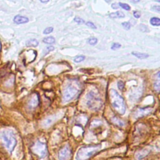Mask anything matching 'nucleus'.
<instances>
[{
  "mask_svg": "<svg viewBox=\"0 0 160 160\" xmlns=\"http://www.w3.org/2000/svg\"><path fill=\"white\" fill-rule=\"evenodd\" d=\"M150 151H151L150 148H144L136 153V157L138 160H141L143 158H144L145 156H147L150 153Z\"/></svg>",
  "mask_w": 160,
  "mask_h": 160,
  "instance_id": "9d476101",
  "label": "nucleus"
},
{
  "mask_svg": "<svg viewBox=\"0 0 160 160\" xmlns=\"http://www.w3.org/2000/svg\"><path fill=\"white\" fill-rule=\"evenodd\" d=\"M122 26L126 30H129V29L131 28V24L129 22H124L122 23Z\"/></svg>",
  "mask_w": 160,
  "mask_h": 160,
  "instance_id": "4be33fe9",
  "label": "nucleus"
},
{
  "mask_svg": "<svg viewBox=\"0 0 160 160\" xmlns=\"http://www.w3.org/2000/svg\"><path fill=\"white\" fill-rule=\"evenodd\" d=\"M102 124V121L101 120H94L90 125V126L91 128H96L97 127H99Z\"/></svg>",
  "mask_w": 160,
  "mask_h": 160,
  "instance_id": "f3484780",
  "label": "nucleus"
},
{
  "mask_svg": "<svg viewBox=\"0 0 160 160\" xmlns=\"http://www.w3.org/2000/svg\"><path fill=\"white\" fill-rule=\"evenodd\" d=\"M86 25L88 26H89V27H90L91 28H93V29H96V28L95 25L93 23H91V22H88V23H86Z\"/></svg>",
  "mask_w": 160,
  "mask_h": 160,
  "instance_id": "c85d7f7f",
  "label": "nucleus"
},
{
  "mask_svg": "<svg viewBox=\"0 0 160 160\" xmlns=\"http://www.w3.org/2000/svg\"><path fill=\"white\" fill-rule=\"evenodd\" d=\"M71 154V150L68 145H65L58 152V158L60 160H68Z\"/></svg>",
  "mask_w": 160,
  "mask_h": 160,
  "instance_id": "0eeeda50",
  "label": "nucleus"
},
{
  "mask_svg": "<svg viewBox=\"0 0 160 160\" xmlns=\"http://www.w3.org/2000/svg\"><path fill=\"white\" fill-rule=\"evenodd\" d=\"M54 47H48L47 48V50H48V52L47 53H49L50 51H53V50H54Z\"/></svg>",
  "mask_w": 160,
  "mask_h": 160,
  "instance_id": "7c9ffc66",
  "label": "nucleus"
},
{
  "mask_svg": "<svg viewBox=\"0 0 160 160\" xmlns=\"http://www.w3.org/2000/svg\"><path fill=\"white\" fill-rule=\"evenodd\" d=\"M101 148V144L89 145L81 147L76 153V160H88Z\"/></svg>",
  "mask_w": 160,
  "mask_h": 160,
  "instance_id": "7ed1b4c3",
  "label": "nucleus"
},
{
  "mask_svg": "<svg viewBox=\"0 0 160 160\" xmlns=\"http://www.w3.org/2000/svg\"><path fill=\"white\" fill-rule=\"evenodd\" d=\"M0 140L11 153L14 151L17 144L15 135L10 129H2L0 131Z\"/></svg>",
  "mask_w": 160,
  "mask_h": 160,
  "instance_id": "f257e3e1",
  "label": "nucleus"
},
{
  "mask_svg": "<svg viewBox=\"0 0 160 160\" xmlns=\"http://www.w3.org/2000/svg\"><path fill=\"white\" fill-rule=\"evenodd\" d=\"M97 41H98V40L95 38H91L88 40V43H90L91 45H95V44H96V43H97Z\"/></svg>",
  "mask_w": 160,
  "mask_h": 160,
  "instance_id": "5701e85b",
  "label": "nucleus"
},
{
  "mask_svg": "<svg viewBox=\"0 0 160 160\" xmlns=\"http://www.w3.org/2000/svg\"><path fill=\"white\" fill-rule=\"evenodd\" d=\"M39 103V99L38 95L37 94H33L28 101V108L30 109H34L38 106Z\"/></svg>",
  "mask_w": 160,
  "mask_h": 160,
  "instance_id": "1a4fd4ad",
  "label": "nucleus"
},
{
  "mask_svg": "<svg viewBox=\"0 0 160 160\" xmlns=\"http://www.w3.org/2000/svg\"><path fill=\"white\" fill-rule=\"evenodd\" d=\"M159 81H160L159 72H158L157 80H156L154 83V89L158 93L159 92V90H160V82H159Z\"/></svg>",
  "mask_w": 160,
  "mask_h": 160,
  "instance_id": "4468645a",
  "label": "nucleus"
},
{
  "mask_svg": "<svg viewBox=\"0 0 160 160\" xmlns=\"http://www.w3.org/2000/svg\"><path fill=\"white\" fill-rule=\"evenodd\" d=\"M85 59V56L83 55H80V56H76L75 59H74V61L76 63H80L83 61Z\"/></svg>",
  "mask_w": 160,
  "mask_h": 160,
  "instance_id": "aec40b11",
  "label": "nucleus"
},
{
  "mask_svg": "<svg viewBox=\"0 0 160 160\" xmlns=\"http://www.w3.org/2000/svg\"><path fill=\"white\" fill-rule=\"evenodd\" d=\"M153 8H154V9H155V8H156V11L157 12H158V13H159V12H160V8H159V6H154V7H153Z\"/></svg>",
  "mask_w": 160,
  "mask_h": 160,
  "instance_id": "473e14b6",
  "label": "nucleus"
},
{
  "mask_svg": "<svg viewBox=\"0 0 160 160\" xmlns=\"http://www.w3.org/2000/svg\"><path fill=\"white\" fill-rule=\"evenodd\" d=\"M130 1L131 2H133V3H138V2H140V0H130Z\"/></svg>",
  "mask_w": 160,
  "mask_h": 160,
  "instance_id": "72a5a7b5",
  "label": "nucleus"
},
{
  "mask_svg": "<svg viewBox=\"0 0 160 160\" xmlns=\"http://www.w3.org/2000/svg\"><path fill=\"white\" fill-rule=\"evenodd\" d=\"M110 99L111 106L114 110L120 114L123 115L126 112V105L123 98L116 91L111 89L110 90Z\"/></svg>",
  "mask_w": 160,
  "mask_h": 160,
  "instance_id": "f03ea898",
  "label": "nucleus"
},
{
  "mask_svg": "<svg viewBox=\"0 0 160 160\" xmlns=\"http://www.w3.org/2000/svg\"><path fill=\"white\" fill-rule=\"evenodd\" d=\"M52 122V120L51 119H47L45 121V125H46L45 126H47V125H49L50 124H51Z\"/></svg>",
  "mask_w": 160,
  "mask_h": 160,
  "instance_id": "c756f323",
  "label": "nucleus"
},
{
  "mask_svg": "<svg viewBox=\"0 0 160 160\" xmlns=\"http://www.w3.org/2000/svg\"><path fill=\"white\" fill-rule=\"evenodd\" d=\"M50 1V0H40V2L42 3H47Z\"/></svg>",
  "mask_w": 160,
  "mask_h": 160,
  "instance_id": "f704fd0d",
  "label": "nucleus"
},
{
  "mask_svg": "<svg viewBox=\"0 0 160 160\" xmlns=\"http://www.w3.org/2000/svg\"><path fill=\"white\" fill-rule=\"evenodd\" d=\"M75 21H76V23H79V24H80V23L81 24V23H84V20H83V19L79 18V17H76V18H75Z\"/></svg>",
  "mask_w": 160,
  "mask_h": 160,
  "instance_id": "bb28decb",
  "label": "nucleus"
},
{
  "mask_svg": "<svg viewBox=\"0 0 160 160\" xmlns=\"http://www.w3.org/2000/svg\"><path fill=\"white\" fill-rule=\"evenodd\" d=\"M80 88L78 87V85L76 83L70 84L69 85H68L64 91L62 96L63 103H68L73 99H74L75 96L78 94Z\"/></svg>",
  "mask_w": 160,
  "mask_h": 160,
  "instance_id": "39448f33",
  "label": "nucleus"
},
{
  "mask_svg": "<svg viewBox=\"0 0 160 160\" xmlns=\"http://www.w3.org/2000/svg\"><path fill=\"white\" fill-rule=\"evenodd\" d=\"M32 151L39 158H45L48 153L47 144L45 143L38 141L33 146Z\"/></svg>",
  "mask_w": 160,
  "mask_h": 160,
  "instance_id": "423d86ee",
  "label": "nucleus"
},
{
  "mask_svg": "<svg viewBox=\"0 0 160 160\" xmlns=\"http://www.w3.org/2000/svg\"><path fill=\"white\" fill-rule=\"evenodd\" d=\"M29 21V19L26 17H22L20 15H17L14 18V22L16 24H24Z\"/></svg>",
  "mask_w": 160,
  "mask_h": 160,
  "instance_id": "9b49d317",
  "label": "nucleus"
},
{
  "mask_svg": "<svg viewBox=\"0 0 160 160\" xmlns=\"http://www.w3.org/2000/svg\"><path fill=\"white\" fill-rule=\"evenodd\" d=\"M26 45L28 47H36L38 45V41L35 39H30V40H28L26 42Z\"/></svg>",
  "mask_w": 160,
  "mask_h": 160,
  "instance_id": "dca6fc26",
  "label": "nucleus"
},
{
  "mask_svg": "<svg viewBox=\"0 0 160 160\" xmlns=\"http://www.w3.org/2000/svg\"><path fill=\"white\" fill-rule=\"evenodd\" d=\"M53 31V28L52 27H49L46 28L45 31L43 32V33L45 34V35H48V34H50L51 33H52Z\"/></svg>",
  "mask_w": 160,
  "mask_h": 160,
  "instance_id": "b1692460",
  "label": "nucleus"
},
{
  "mask_svg": "<svg viewBox=\"0 0 160 160\" xmlns=\"http://www.w3.org/2000/svg\"><path fill=\"white\" fill-rule=\"evenodd\" d=\"M119 5L122 8H123L124 9H125V10H127V11H129V10H130V9H131V8H130V6L128 5V4H125V3H119Z\"/></svg>",
  "mask_w": 160,
  "mask_h": 160,
  "instance_id": "412c9836",
  "label": "nucleus"
},
{
  "mask_svg": "<svg viewBox=\"0 0 160 160\" xmlns=\"http://www.w3.org/2000/svg\"><path fill=\"white\" fill-rule=\"evenodd\" d=\"M132 54L136 56L137 58H138L139 59L143 60V59H145V58H147L149 56V55L148 54H145V53H138V52H133Z\"/></svg>",
  "mask_w": 160,
  "mask_h": 160,
  "instance_id": "2eb2a0df",
  "label": "nucleus"
},
{
  "mask_svg": "<svg viewBox=\"0 0 160 160\" xmlns=\"http://www.w3.org/2000/svg\"><path fill=\"white\" fill-rule=\"evenodd\" d=\"M86 105L88 108L93 111H98L103 106V101L99 95L95 92L91 91L87 95Z\"/></svg>",
  "mask_w": 160,
  "mask_h": 160,
  "instance_id": "20e7f679",
  "label": "nucleus"
},
{
  "mask_svg": "<svg viewBox=\"0 0 160 160\" xmlns=\"http://www.w3.org/2000/svg\"><path fill=\"white\" fill-rule=\"evenodd\" d=\"M110 17L112 18H124L125 17V14L122 11H116L115 13H111L110 14Z\"/></svg>",
  "mask_w": 160,
  "mask_h": 160,
  "instance_id": "ddd939ff",
  "label": "nucleus"
},
{
  "mask_svg": "<svg viewBox=\"0 0 160 160\" xmlns=\"http://www.w3.org/2000/svg\"><path fill=\"white\" fill-rule=\"evenodd\" d=\"M111 6H112V8H113V9H118V6H117V4H116V3H113V4H112Z\"/></svg>",
  "mask_w": 160,
  "mask_h": 160,
  "instance_id": "2f4dec72",
  "label": "nucleus"
},
{
  "mask_svg": "<svg viewBox=\"0 0 160 160\" xmlns=\"http://www.w3.org/2000/svg\"><path fill=\"white\" fill-rule=\"evenodd\" d=\"M133 15H134V17H135L136 18H140V17H141V14H140V13L139 11H134V12H133Z\"/></svg>",
  "mask_w": 160,
  "mask_h": 160,
  "instance_id": "cd10ccee",
  "label": "nucleus"
},
{
  "mask_svg": "<svg viewBox=\"0 0 160 160\" xmlns=\"http://www.w3.org/2000/svg\"><path fill=\"white\" fill-rule=\"evenodd\" d=\"M111 121L114 125L118 126H120V127H122L125 125L124 122L123 121H121V120H120L118 118L116 117V116H113V118H111Z\"/></svg>",
  "mask_w": 160,
  "mask_h": 160,
  "instance_id": "f8f14e48",
  "label": "nucleus"
},
{
  "mask_svg": "<svg viewBox=\"0 0 160 160\" xmlns=\"http://www.w3.org/2000/svg\"><path fill=\"white\" fill-rule=\"evenodd\" d=\"M150 23L153 26H159L160 25V19L158 18H152L150 20Z\"/></svg>",
  "mask_w": 160,
  "mask_h": 160,
  "instance_id": "6ab92c4d",
  "label": "nucleus"
},
{
  "mask_svg": "<svg viewBox=\"0 0 160 160\" xmlns=\"http://www.w3.org/2000/svg\"><path fill=\"white\" fill-rule=\"evenodd\" d=\"M43 41L45 43H47V44H53L55 42V39L53 36H49L43 39Z\"/></svg>",
  "mask_w": 160,
  "mask_h": 160,
  "instance_id": "a211bd4d",
  "label": "nucleus"
},
{
  "mask_svg": "<svg viewBox=\"0 0 160 160\" xmlns=\"http://www.w3.org/2000/svg\"><path fill=\"white\" fill-rule=\"evenodd\" d=\"M118 88L120 90H122L123 88H124V87H125V84L122 81H119L118 82Z\"/></svg>",
  "mask_w": 160,
  "mask_h": 160,
  "instance_id": "393cba45",
  "label": "nucleus"
},
{
  "mask_svg": "<svg viewBox=\"0 0 160 160\" xmlns=\"http://www.w3.org/2000/svg\"><path fill=\"white\" fill-rule=\"evenodd\" d=\"M152 111V109L150 107L146 108H139L136 110L134 113V116L135 118H139L143 117L144 116H147L150 114Z\"/></svg>",
  "mask_w": 160,
  "mask_h": 160,
  "instance_id": "6e6552de",
  "label": "nucleus"
},
{
  "mask_svg": "<svg viewBox=\"0 0 160 160\" xmlns=\"http://www.w3.org/2000/svg\"><path fill=\"white\" fill-rule=\"evenodd\" d=\"M121 45L119 44V43H114V44L112 45V47H111V49L114 50H116V49H118L121 47Z\"/></svg>",
  "mask_w": 160,
  "mask_h": 160,
  "instance_id": "a878e982",
  "label": "nucleus"
}]
</instances>
